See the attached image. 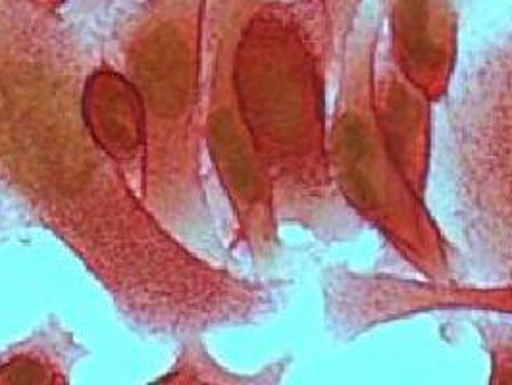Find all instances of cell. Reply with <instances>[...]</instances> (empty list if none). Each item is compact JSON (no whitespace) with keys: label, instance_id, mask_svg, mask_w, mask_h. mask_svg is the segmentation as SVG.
<instances>
[{"label":"cell","instance_id":"obj_1","mask_svg":"<svg viewBox=\"0 0 512 385\" xmlns=\"http://www.w3.org/2000/svg\"><path fill=\"white\" fill-rule=\"evenodd\" d=\"M101 58L60 10L0 0V193L81 262L137 334L181 341L274 316L285 283L181 243L93 143L83 91Z\"/></svg>","mask_w":512,"mask_h":385},{"label":"cell","instance_id":"obj_2","mask_svg":"<svg viewBox=\"0 0 512 385\" xmlns=\"http://www.w3.org/2000/svg\"><path fill=\"white\" fill-rule=\"evenodd\" d=\"M235 87L276 214L322 243L357 237L330 166L328 33L318 0H243Z\"/></svg>","mask_w":512,"mask_h":385},{"label":"cell","instance_id":"obj_3","mask_svg":"<svg viewBox=\"0 0 512 385\" xmlns=\"http://www.w3.org/2000/svg\"><path fill=\"white\" fill-rule=\"evenodd\" d=\"M206 8L208 0H139L101 41L104 58L143 103V201L195 251L214 239L205 178Z\"/></svg>","mask_w":512,"mask_h":385},{"label":"cell","instance_id":"obj_4","mask_svg":"<svg viewBox=\"0 0 512 385\" xmlns=\"http://www.w3.org/2000/svg\"><path fill=\"white\" fill-rule=\"evenodd\" d=\"M382 22L355 27L335 83L330 116V166L341 199L380 231L397 257L430 282L453 280L447 243L385 149L374 118L372 74Z\"/></svg>","mask_w":512,"mask_h":385},{"label":"cell","instance_id":"obj_5","mask_svg":"<svg viewBox=\"0 0 512 385\" xmlns=\"http://www.w3.org/2000/svg\"><path fill=\"white\" fill-rule=\"evenodd\" d=\"M243 0H208L205 29V147L233 220L231 251L256 264L280 251L274 187L245 124L235 87Z\"/></svg>","mask_w":512,"mask_h":385},{"label":"cell","instance_id":"obj_6","mask_svg":"<svg viewBox=\"0 0 512 385\" xmlns=\"http://www.w3.org/2000/svg\"><path fill=\"white\" fill-rule=\"evenodd\" d=\"M322 299L326 324L339 341L434 312L512 316V283L430 282L347 266L324 270Z\"/></svg>","mask_w":512,"mask_h":385},{"label":"cell","instance_id":"obj_7","mask_svg":"<svg viewBox=\"0 0 512 385\" xmlns=\"http://www.w3.org/2000/svg\"><path fill=\"white\" fill-rule=\"evenodd\" d=\"M455 208L478 283H512V141L449 131Z\"/></svg>","mask_w":512,"mask_h":385},{"label":"cell","instance_id":"obj_8","mask_svg":"<svg viewBox=\"0 0 512 385\" xmlns=\"http://www.w3.org/2000/svg\"><path fill=\"white\" fill-rule=\"evenodd\" d=\"M382 45L397 70L432 103L447 93L459 54L453 0H382Z\"/></svg>","mask_w":512,"mask_h":385},{"label":"cell","instance_id":"obj_9","mask_svg":"<svg viewBox=\"0 0 512 385\" xmlns=\"http://www.w3.org/2000/svg\"><path fill=\"white\" fill-rule=\"evenodd\" d=\"M432 104L397 70L382 45L380 33L372 74L376 126L393 164L422 199L432 158Z\"/></svg>","mask_w":512,"mask_h":385},{"label":"cell","instance_id":"obj_10","mask_svg":"<svg viewBox=\"0 0 512 385\" xmlns=\"http://www.w3.org/2000/svg\"><path fill=\"white\" fill-rule=\"evenodd\" d=\"M83 118L93 143L141 193L145 166L143 103L135 85L104 54L85 83Z\"/></svg>","mask_w":512,"mask_h":385},{"label":"cell","instance_id":"obj_11","mask_svg":"<svg viewBox=\"0 0 512 385\" xmlns=\"http://www.w3.org/2000/svg\"><path fill=\"white\" fill-rule=\"evenodd\" d=\"M449 131L512 141V27L464 77L449 114Z\"/></svg>","mask_w":512,"mask_h":385},{"label":"cell","instance_id":"obj_12","mask_svg":"<svg viewBox=\"0 0 512 385\" xmlns=\"http://www.w3.org/2000/svg\"><path fill=\"white\" fill-rule=\"evenodd\" d=\"M89 357L85 345L60 320L49 318L41 328L0 351V385L72 384L77 366Z\"/></svg>","mask_w":512,"mask_h":385},{"label":"cell","instance_id":"obj_13","mask_svg":"<svg viewBox=\"0 0 512 385\" xmlns=\"http://www.w3.org/2000/svg\"><path fill=\"white\" fill-rule=\"evenodd\" d=\"M289 360L270 362L255 374H239L226 368L222 362L214 359L203 343V335H191L181 339V349L172 366L154 380V385H258L280 384L287 374Z\"/></svg>","mask_w":512,"mask_h":385},{"label":"cell","instance_id":"obj_14","mask_svg":"<svg viewBox=\"0 0 512 385\" xmlns=\"http://www.w3.org/2000/svg\"><path fill=\"white\" fill-rule=\"evenodd\" d=\"M322 6L326 33H328V62L330 79L335 87L351 41V35L359 24V14L364 0H318Z\"/></svg>","mask_w":512,"mask_h":385},{"label":"cell","instance_id":"obj_15","mask_svg":"<svg viewBox=\"0 0 512 385\" xmlns=\"http://www.w3.org/2000/svg\"><path fill=\"white\" fill-rule=\"evenodd\" d=\"M474 330L489 359V384L512 385V324L482 316Z\"/></svg>","mask_w":512,"mask_h":385},{"label":"cell","instance_id":"obj_16","mask_svg":"<svg viewBox=\"0 0 512 385\" xmlns=\"http://www.w3.org/2000/svg\"><path fill=\"white\" fill-rule=\"evenodd\" d=\"M118 0H81V16H99L108 12Z\"/></svg>","mask_w":512,"mask_h":385},{"label":"cell","instance_id":"obj_17","mask_svg":"<svg viewBox=\"0 0 512 385\" xmlns=\"http://www.w3.org/2000/svg\"><path fill=\"white\" fill-rule=\"evenodd\" d=\"M37 2H41V4L49 6L52 10H60L62 6H66V4H68V2H72V0H37Z\"/></svg>","mask_w":512,"mask_h":385},{"label":"cell","instance_id":"obj_18","mask_svg":"<svg viewBox=\"0 0 512 385\" xmlns=\"http://www.w3.org/2000/svg\"><path fill=\"white\" fill-rule=\"evenodd\" d=\"M6 226V218H4V214L0 212V230Z\"/></svg>","mask_w":512,"mask_h":385}]
</instances>
